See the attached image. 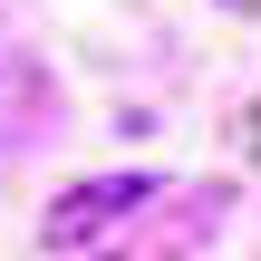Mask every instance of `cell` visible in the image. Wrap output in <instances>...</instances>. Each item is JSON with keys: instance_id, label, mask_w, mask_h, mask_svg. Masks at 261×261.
I'll list each match as a JSON object with an SVG mask.
<instances>
[{"instance_id": "obj_1", "label": "cell", "mask_w": 261, "mask_h": 261, "mask_svg": "<svg viewBox=\"0 0 261 261\" xmlns=\"http://www.w3.org/2000/svg\"><path fill=\"white\" fill-rule=\"evenodd\" d=\"M136 203H155V174H97V184H68V194L48 203V252L97 242V232H107V223H126Z\"/></svg>"}]
</instances>
